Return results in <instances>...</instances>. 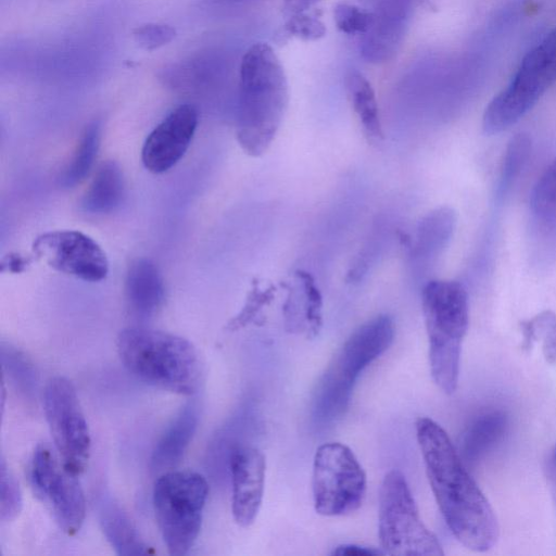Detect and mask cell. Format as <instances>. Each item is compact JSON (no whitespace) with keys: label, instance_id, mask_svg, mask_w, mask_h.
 Here are the masks:
<instances>
[{"label":"cell","instance_id":"1","mask_svg":"<svg viewBox=\"0 0 556 556\" xmlns=\"http://www.w3.org/2000/svg\"><path fill=\"white\" fill-rule=\"evenodd\" d=\"M416 437L431 490L448 529L467 548L490 549L500 533L496 516L447 433L434 420L420 417L416 421Z\"/></svg>","mask_w":556,"mask_h":556},{"label":"cell","instance_id":"2","mask_svg":"<svg viewBox=\"0 0 556 556\" xmlns=\"http://www.w3.org/2000/svg\"><path fill=\"white\" fill-rule=\"evenodd\" d=\"M289 100L283 67L273 48L251 46L240 64L236 136L250 156L264 154L281 125Z\"/></svg>","mask_w":556,"mask_h":556},{"label":"cell","instance_id":"3","mask_svg":"<svg viewBox=\"0 0 556 556\" xmlns=\"http://www.w3.org/2000/svg\"><path fill=\"white\" fill-rule=\"evenodd\" d=\"M116 346L125 368L141 381L184 395L198 391L202 365L195 346L186 338L130 327L118 333Z\"/></svg>","mask_w":556,"mask_h":556},{"label":"cell","instance_id":"4","mask_svg":"<svg viewBox=\"0 0 556 556\" xmlns=\"http://www.w3.org/2000/svg\"><path fill=\"white\" fill-rule=\"evenodd\" d=\"M394 333L393 318L388 314H380L350 334L333 356L314 392L312 419L316 427L330 426L344 415L357 378L390 348Z\"/></svg>","mask_w":556,"mask_h":556},{"label":"cell","instance_id":"5","mask_svg":"<svg viewBox=\"0 0 556 556\" xmlns=\"http://www.w3.org/2000/svg\"><path fill=\"white\" fill-rule=\"evenodd\" d=\"M421 305L429 343L430 371L446 394L458 382L462 343L469 323L468 296L454 280H431L422 289Z\"/></svg>","mask_w":556,"mask_h":556},{"label":"cell","instance_id":"6","mask_svg":"<svg viewBox=\"0 0 556 556\" xmlns=\"http://www.w3.org/2000/svg\"><path fill=\"white\" fill-rule=\"evenodd\" d=\"M207 494L206 479L191 470H169L155 481V517L170 555H185L192 547L201 529Z\"/></svg>","mask_w":556,"mask_h":556},{"label":"cell","instance_id":"7","mask_svg":"<svg viewBox=\"0 0 556 556\" xmlns=\"http://www.w3.org/2000/svg\"><path fill=\"white\" fill-rule=\"evenodd\" d=\"M378 533L381 551L394 556H441L438 538L422 522L404 475L390 470L379 492Z\"/></svg>","mask_w":556,"mask_h":556},{"label":"cell","instance_id":"8","mask_svg":"<svg viewBox=\"0 0 556 556\" xmlns=\"http://www.w3.org/2000/svg\"><path fill=\"white\" fill-rule=\"evenodd\" d=\"M556 81V27L522 59L509 84L485 108L482 128L500 134L527 114Z\"/></svg>","mask_w":556,"mask_h":556},{"label":"cell","instance_id":"9","mask_svg":"<svg viewBox=\"0 0 556 556\" xmlns=\"http://www.w3.org/2000/svg\"><path fill=\"white\" fill-rule=\"evenodd\" d=\"M366 475L352 450L340 442L320 445L313 463L315 510L323 516H344L357 510L366 494Z\"/></svg>","mask_w":556,"mask_h":556},{"label":"cell","instance_id":"10","mask_svg":"<svg viewBox=\"0 0 556 556\" xmlns=\"http://www.w3.org/2000/svg\"><path fill=\"white\" fill-rule=\"evenodd\" d=\"M43 412L64 467L79 476L87 467L91 438L77 392L61 376L51 378L43 390Z\"/></svg>","mask_w":556,"mask_h":556},{"label":"cell","instance_id":"11","mask_svg":"<svg viewBox=\"0 0 556 556\" xmlns=\"http://www.w3.org/2000/svg\"><path fill=\"white\" fill-rule=\"evenodd\" d=\"M29 480L38 498L52 513L59 527L75 535L86 515V501L77 475L68 471L59 454L49 445L39 444L33 455Z\"/></svg>","mask_w":556,"mask_h":556},{"label":"cell","instance_id":"12","mask_svg":"<svg viewBox=\"0 0 556 556\" xmlns=\"http://www.w3.org/2000/svg\"><path fill=\"white\" fill-rule=\"evenodd\" d=\"M33 251L51 268L84 281L98 282L109 274L105 252L78 230L45 232L34 240Z\"/></svg>","mask_w":556,"mask_h":556},{"label":"cell","instance_id":"13","mask_svg":"<svg viewBox=\"0 0 556 556\" xmlns=\"http://www.w3.org/2000/svg\"><path fill=\"white\" fill-rule=\"evenodd\" d=\"M198 121V111L191 104L172 110L144 140L141 150L144 167L153 174H162L175 166L187 152Z\"/></svg>","mask_w":556,"mask_h":556},{"label":"cell","instance_id":"14","mask_svg":"<svg viewBox=\"0 0 556 556\" xmlns=\"http://www.w3.org/2000/svg\"><path fill=\"white\" fill-rule=\"evenodd\" d=\"M229 467L232 484L231 510L241 527L251 526L261 508L266 462L263 453L250 445H238L230 453Z\"/></svg>","mask_w":556,"mask_h":556},{"label":"cell","instance_id":"15","mask_svg":"<svg viewBox=\"0 0 556 556\" xmlns=\"http://www.w3.org/2000/svg\"><path fill=\"white\" fill-rule=\"evenodd\" d=\"M410 0H382L371 28L363 35L361 51L370 62L393 56L404 36Z\"/></svg>","mask_w":556,"mask_h":556},{"label":"cell","instance_id":"16","mask_svg":"<svg viewBox=\"0 0 556 556\" xmlns=\"http://www.w3.org/2000/svg\"><path fill=\"white\" fill-rule=\"evenodd\" d=\"M531 239L544 256L556 250V159L534 184L529 201Z\"/></svg>","mask_w":556,"mask_h":556},{"label":"cell","instance_id":"17","mask_svg":"<svg viewBox=\"0 0 556 556\" xmlns=\"http://www.w3.org/2000/svg\"><path fill=\"white\" fill-rule=\"evenodd\" d=\"M198 422L199 407L195 402H189L155 444L150 462L153 472L162 475L180 463L195 433Z\"/></svg>","mask_w":556,"mask_h":556},{"label":"cell","instance_id":"18","mask_svg":"<svg viewBox=\"0 0 556 556\" xmlns=\"http://www.w3.org/2000/svg\"><path fill=\"white\" fill-rule=\"evenodd\" d=\"M125 294L131 311L141 317L153 315L162 306L164 282L152 261L138 258L131 263L126 274Z\"/></svg>","mask_w":556,"mask_h":556},{"label":"cell","instance_id":"19","mask_svg":"<svg viewBox=\"0 0 556 556\" xmlns=\"http://www.w3.org/2000/svg\"><path fill=\"white\" fill-rule=\"evenodd\" d=\"M98 514L103 534L117 555L139 556L154 553L128 515L112 497H102Z\"/></svg>","mask_w":556,"mask_h":556},{"label":"cell","instance_id":"20","mask_svg":"<svg viewBox=\"0 0 556 556\" xmlns=\"http://www.w3.org/2000/svg\"><path fill=\"white\" fill-rule=\"evenodd\" d=\"M508 416L503 410H491L476 417L460 437L458 454L466 466L477 464L505 435Z\"/></svg>","mask_w":556,"mask_h":556},{"label":"cell","instance_id":"21","mask_svg":"<svg viewBox=\"0 0 556 556\" xmlns=\"http://www.w3.org/2000/svg\"><path fill=\"white\" fill-rule=\"evenodd\" d=\"M125 195V179L115 161H106L97 170L84 193L80 206L89 214H104L116 210Z\"/></svg>","mask_w":556,"mask_h":556},{"label":"cell","instance_id":"22","mask_svg":"<svg viewBox=\"0 0 556 556\" xmlns=\"http://www.w3.org/2000/svg\"><path fill=\"white\" fill-rule=\"evenodd\" d=\"M348 97L352 109L370 143H380L384 134L379 115L375 91L367 78L357 71L345 77Z\"/></svg>","mask_w":556,"mask_h":556},{"label":"cell","instance_id":"23","mask_svg":"<svg viewBox=\"0 0 556 556\" xmlns=\"http://www.w3.org/2000/svg\"><path fill=\"white\" fill-rule=\"evenodd\" d=\"M100 144V123L88 124L77 143L76 150L60 177L63 187L72 188L89 174Z\"/></svg>","mask_w":556,"mask_h":556},{"label":"cell","instance_id":"24","mask_svg":"<svg viewBox=\"0 0 556 556\" xmlns=\"http://www.w3.org/2000/svg\"><path fill=\"white\" fill-rule=\"evenodd\" d=\"M523 337L522 349L530 350L540 341L545 361L549 364L556 362V314L544 311L533 318L521 323Z\"/></svg>","mask_w":556,"mask_h":556},{"label":"cell","instance_id":"25","mask_svg":"<svg viewBox=\"0 0 556 556\" xmlns=\"http://www.w3.org/2000/svg\"><path fill=\"white\" fill-rule=\"evenodd\" d=\"M1 362L3 374L26 396L31 395L36 389V374L27 357L14 346L2 342Z\"/></svg>","mask_w":556,"mask_h":556},{"label":"cell","instance_id":"26","mask_svg":"<svg viewBox=\"0 0 556 556\" xmlns=\"http://www.w3.org/2000/svg\"><path fill=\"white\" fill-rule=\"evenodd\" d=\"M23 508V496L15 477L9 470L5 459L0 463V519L3 522L14 520Z\"/></svg>","mask_w":556,"mask_h":556},{"label":"cell","instance_id":"27","mask_svg":"<svg viewBox=\"0 0 556 556\" xmlns=\"http://www.w3.org/2000/svg\"><path fill=\"white\" fill-rule=\"evenodd\" d=\"M295 276L301 281L303 289V306L304 315L307 325V333L311 337H315L321 327V307L323 299L321 294L315 283L312 275L305 270H298Z\"/></svg>","mask_w":556,"mask_h":556},{"label":"cell","instance_id":"28","mask_svg":"<svg viewBox=\"0 0 556 556\" xmlns=\"http://www.w3.org/2000/svg\"><path fill=\"white\" fill-rule=\"evenodd\" d=\"M337 27L348 35H365L375 22V14L349 3H339L333 10Z\"/></svg>","mask_w":556,"mask_h":556},{"label":"cell","instance_id":"29","mask_svg":"<svg viewBox=\"0 0 556 556\" xmlns=\"http://www.w3.org/2000/svg\"><path fill=\"white\" fill-rule=\"evenodd\" d=\"M176 37V29L167 24L147 23L132 30L134 41L143 50L153 51Z\"/></svg>","mask_w":556,"mask_h":556},{"label":"cell","instance_id":"30","mask_svg":"<svg viewBox=\"0 0 556 556\" xmlns=\"http://www.w3.org/2000/svg\"><path fill=\"white\" fill-rule=\"evenodd\" d=\"M529 152V141L525 136L516 137L509 144L504 166L502 169V177L498 190L502 194L509 188L511 180L520 170L526 155Z\"/></svg>","mask_w":556,"mask_h":556},{"label":"cell","instance_id":"31","mask_svg":"<svg viewBox=\"0 0 556 556\" xmlns=\"http://www.w3.org/2000/svg\"><path fill=\"white\" fill-rule=\"evenodd\" d=\"M289 17L285 28L295 37L304 40H316L326 34L324 23L316 16L307 15L303 12Z\"/></svg>","mask_w":556,"mask_h":556},{"label":"cell","instance_id":"32","mask_svg":"<svg viewBox=\"0 0 556 556\" xmlns=\"http://www.w3.org/2000/svg\"><path fill=\"white\" fill-rule=\"evenodd\" d=\"M273 288L261 290L255 287L252 290L245 306L241 313L230 323L229 327L231 329H237L245 325L265 303L273 299Z\"/></svg>","mask_w":556,"mask_h":556},{"label":"cell","instance_id":"33","mask_svg":"<svg viewBox=\"0 0 556 556\" xmlns=\"http://www.w3.org/2000/svg\"><path fill=\"white\" fill-rule=\"evenodd\" d=\"M332 555L338 556H371V555H382L384 554L382 551L376 549L374 547H367L357 544H343L336 547L332 551Z\"/></svg>","mask_w":556,"mask_h":556},{"label":"cell","instance_id":"34","mask_svg":"<svg viewBox=\"0 0 556 556\" xmlns=\"http://www.w3.org/2000/svg\"><path fill=\"white\" fill-rule=\"evenodd\" d=\"M320 0H285L283 13L292 16L299 13H303Z\"/></svg>","mask_w":556,"mask_h":556},{"label":"cell","instance_id":"35","mask_svg":"<svg viewBox=\"0 0 556 556\" xmlns=\"http://www.w3.org/2000/svg\"><path fill=\"white\" fill-rule=\"evenodd\" d=\"M29 264L26 257L18 254H10L3 258L1 267L2 271L21 273Z\"/></svg>","mask_w":556,"mask_h":556}]
</instances>
